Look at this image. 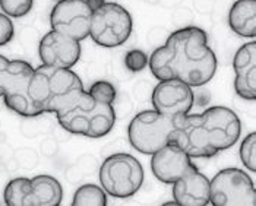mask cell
<instances>
[{"instance_id":"obj_1","label":"cell","mask_w":256,"mask_h":206,"mask_svg":"<svg viewBox=\"0 0 256 206\" xmlns=\"http://www.w3.org/2000/svg\"><path fill=\"white\" fill-rule=\"evenodd\" d=\"M148 66L158 81L178 79L190 88H199L214 78L217 57L208 45L206 32L190 25L172 32L148 57Z\"/></svg>"},{"instance_id":"obj_2","label":"cell","mask_w":256,"mask_h":206,"mask_svg":"<svg viewBox=\"0 0 256 206\" xmlns=\"http://www.w3.org/2000/svg\"><path fill=\"white\" fill-rule=\"evenodd\" d=\"M84 82L72 69L41 64L34 69L28 94L41 114L58 113L84 92Z\"/></svg>"},{"instance_id":"obj_3","label":"cell","mask_w":256,"mask_h":206,"mask_svg":"<svg viewBox=\"0 0 256 206\" xmlns=\"http://www.w3.org/2000/svg\"><path fill=\"white\" fill-rule=\"evenodd\" d=\"M59 124L69 133L100 139L112 132L116 123L113 104L96 101L88 91L56 113Z\"/></svg>"},{"instance_id":"obj_4","label":"cell","mask_w":256,"mask_h":206,"mask_svg":"<svg viewBox=\"0 0 256 206\" xmlns=\"http://www.w3.org/2000/svg\"><path fill=\"white\" fill-rule=\"evenodd\" d=\"M144 168L138 160L124 152L107 157L100 167V183L104 192L116 199L136 195L144 185Z\"/></svg>"},{"instance_id":"obj_5","label":"cell","mask_w":256,"mask_h":206,"mask_svg":"<svg viewBox=\"0 0 256 206\" xmlns=\"http://www.w3.org/2000/svg\"><path fill=\"white\" fill-rule=\"evenodd\" d=\"M178 120V117H168L156 110H144L128 126L129 142L140 154L152 155L168 144V135L176 127Z\"/></svg>"},{"instance_id":"obj_6","label":"cell","mask_w":256,"mask_h":206,"mask_svg":"<svg viewBox=\"0 0 256 206\" xmlns=\"http://www.w3.org/2000/svg\"><path fill=\"white\" fill-rule=\"evenodd\" d=\"M134 28L130 13L118 3L106 1L92 12L90 37L100 47L114 48L129 40Z\"/></svg>"},{"instance_id":"obj_7","label":"cell","mask_w":256,"mask_h":206,"mask_svg":"<svg viewBox=\"0 0 256 206\" xmlns=\"http://www.w3.org/2000/svg\"><path fill=\"white\" fill-rule=\"evenodd\" d=\"M210 204L214 206H256L252 179L240 168H224L210 182Z\"/></svg>"},{"instance_id":"obj_8","label":"cell","mask_w":256,"mask_h":206,"mask_svg":"<svg viewBox=\"0 0 256 206\" xmlns=\"http://www.w3.org/2000/svg\"><path fill=\"white\" fill-rule=\"evenodd\" d=\"M92 10L85 0H60L50 13V25L53 31L82 41L90 37Z\"/></svg>"},{"instance_id":"obj_9","label":"cell","mask_w":256,"mask_h":206,"mask_svg":"<svg viewBox=\"0 0 256 206\" xmlns=\"http://www.w3.org/2000/svg\"><path fill=\"white\" fill-rule=\"evenodd\" d=\"M202 126L212 148L221 152L234 146L242 133V123L236 113L222 105H214L199 114Z\"/></svg>"},{"instance_id":"obj_10","label":"cell","mask_w":256,"mask_h":206,"mask_svg":"<svg viewBox=\"0 0 256 206\" xmlns=\"http://www.w3.org/2000/svg\"><path fill=\"white\" fill-rule=\"evenodd\" d=\"M168 144L178 146L190 158H211L218 152L212 148L199 114L178 117L176 127L168 135Z\"/></svg>"},{"instance_id":"obj_11","label":"cell","mask_w":256,"mask_h":206,"mask_svg":"<svg viewBox=\"0 0 256 206\" xmlns=\"http://www.w3.org/2000/svg\"><path fill=\"white\" fill-rule=\"evenodd\" d=\"M151 101L156 111L178 119L190 111V108L194 107L195 95L189 85L178 79H168L158 82L152 91Z\"/></svg>"},{"instance_id":"obj_12","label":"cell","mask_w":256,"mask_h":206,"mask_svg":"<svg viewBox=\"0 0 256 206\" xmlns=\"http://www.w3.org/2000/svg\"><path fill=\"white\" fill-rule=\"evenodd\" d=\"M80 42L58 31H48L40 41L38 56L42 64L72 69L80 59Z\"/></svg>"},{"instance_id":"obj_13","label":"cell","mask_w":256,"mask_h":206,"mask_svg":"<svg viewBox=\"0 0 256 206\" xmlns=\"http://www.w3.org/2000/svg\"><path fill=\"white\" fill-rule=\"evenodd\" d=\"M192 167V158L173 144L160 148L151 158V171L164 185H173Z\"/></svg>"},{"instance_id":"obj_14","label":"cell","mask_w":256,"mask_h":206,"mask_svg":"<svg viewBox=\"0 0 256 206\" xmlns=\"http://www.w3.org/2000/svg\"><path fill=\"white\" fill-rule=\"evenodd\" d=\"M234 91L236 94L248 101L256 100V42L243 44L234 54Z\"/></svg>"},{"instance_id":"obj_15","label":"cell","mask_w":256,"mask_h":206,"mask_svg":"<svg viewBox=\"0 0 256 206\" xmlns=\"http://www.w3.org/2000/svg\"><path fill=\"white\" fill-rule=\"evenodd\" d=\"M173 199L180 206H205L210 204V180L196 165L173 183Z\"/></svg>"},{"instance_id":"obj_16","label":"cell","mask_w":256,"mask_h":206,"mask_svg":"<svg viewBox=\"0 0 256 206\" xmlns=\"http://www.w3.org/2000/svg\"><path fill=\"white\" fill-rule=\"evenodd\" d=\"M34 67L25 60H9L0 54V97L30 83Z\"/></svg>"},{"instance_id":"obj_17","label":"cell","mask_w":256,"mask_h":206,"mask_svg":"<svg viewBox=\"0 0 256 206\" xmlns=\"http://www.w3.org/2000/svg\"><path fill=\"white\" fill-rule=\"evenodd\" d=\"M63 201V187L58 179L40 174L31 179L28 206H58Z\"/></svg>"},{"instance_id":"obj_18","label":"cell","mask_w":256,"mask_h":206,"mask_svg":"<svg viewBox=\"0 0 256 206\" xmlns=\"http://www.w3.org/2000/svg\"><path fill=\"white\" fill-rule=\"evenodd\" d=\"M228 25L238 37H256V0H236L228 12Z\"/></svg>"},{"instance_id":"obj_19","label":"cell","mask_w":256,"mask_h":206,"mask_svg":"<svg viewBox=\"0 0 256 206\" xmlns=\"http://www.w3.org/2000/svg\"><path fill=\"white\" fill-rule=\"evenodd\" d=\"M4 100V104L8 105V108H10L12 111H15L16 114H20V117H38L41 113L38 108L36 107V104L32 103L30 94H28V85L20 86L18 89L8 92L2 97Z\"/></svg>"},{"instance_id":"obj_20","label":"cell","mask_w":256,"mask_h":206,"mask_svg":"<svg viewBox=\"0 0 256 206\" xmlns=\"http://www.w3.org/2000/svg\"><path fill=\"white\" fill-rule=\"evenodd\" d=\"M31 193V179L16 177L12 179L3 192V201L8 206H28Z\"/></svg>"},{"instance_id":"obj_21","label":"cell","mask_w":256,"mask_h":206,"mask_svg":"<svg viewBox=\"0 0 256 206\" xmlns=\"http://www.w3.org/2000/svg\"><path fill=\"white\" fill-rule=\"evenodd\" d=\"M107 204L108 199L104 189L92 183L79 186L72 199L74 206H106Z\"/></svg>"},{"instance_id":"obj_22","label":"cell","mask_w":256,"mask_h":206,"mask_svg":"<svg viewBox=\"0 0 256 206\" xmlns=\"http://www.w3.org/2000/svg\"><path fill=\"white\" fill-rule=\"evenodd\" d=\"M240 161L249 171L255 173L256 171V133L252 132L249 133L240 145Z\"/></svg>"},{"instance_id":"obj_23","label":"cell","mask_w":256,"mask_h":206,"mask_svg":"<svg viewBox=\"0 0 256 206\" xmlns=\"http://www.w3.org/2000/svg\"><path fill=\"white\" fill-rule=\"evenodd\" d=\"M88 94L98 103L113 104L118 98V91L114 85L108 81H97L91 85Z\"/></svg>"},{"instance_id":"obj_24","label":"cell","mask_w":256,"mask_h":206,"mask_svg":"<svg viewBox=\"0 0 256 206\" xmlns=\"http://www.w3.org/2000/svg\"><path fill=\"white\" fill-rule=\"evenodd\" d=\"M34 0H0L2 13L9 18H22L31 12Z\"/></svg>"},{"instance_id":"obj_25","label":"cell","mask_w":256,"mask_h":206,"mask_svg":"<svg viewBox=\"0 0 256 206\" xmlns=\"http://www.w3.org/2000/svg\"><path fill=\"white\" fill-rule=\"evenodd\" d=\"M124 64L130 72H140L148 66V56L138 48L129 50L124 56Z\"/></svg>"},{"instance_id":"obj_26","label":"cell","mask_w":256,"mask_h":206,"mask_svg":"<svg viewBox=\"0 0 256 206\" xmlns=\"http://www.w3.org/2000/svg\"><path fill=\"white\" fill-rule=\"evenodd\" d=\"M14 35H15V26L12 19L8 15L0 13V47L12 41Z\"/></svg>"},{"instance_id":"obj_27","label":"cell","mask_w":256,"mask_h":206,"mask_svg":"<svg viewBox=\"0 0 256 206\" xmlns=\"http://www.w3.org/2000/svg\"><path fill=\"white\" fill-rule=\"evenodd\" d=\"M86 3H88V6L91 7V10L94 12V10H97L100 9L104 3H106V0H85Z\"/></svg>"},{"instance_id":"obj_28","label":"cell","mask_w":256,"mask_h":206,"mask_svg":"<svg viewBox=\"0 0 256 206\" xmlns=\"http://www.w3.org/2000/svg\"><path fill=\"white\" fill-rule=\"evenodd\" d=\"M58 1H60V0H58Z\"/></svg>"}]
</instances>
